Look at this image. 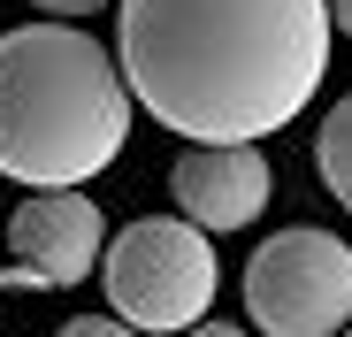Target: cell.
Segmentation results:
<instances>
[{
    "label": "cell",
    "mask_w": 352,
    "mask_h": 337,
    "mask_svg": "<svg viewBox=\"0 0 352 337\" xmlns=\"http://www.w3.org/2000/svg\"><path fill=\"white\" fill-rule=\"evenodd\" d=\"M329 0H123L131 100L192 146H261L329 77Z\"/></svg>",
    "instance_id": "obj_1"
},
{
    "label": "cell",
    "mask_w": 352,
    "mask_h": 337,
    "mask_svg": "<svg viewBox=\"0 0 352 337\" xmlns=\"http://www.w3.org/2000/svg\"><path fill=\"white\" fill-rule=\"evenodd\" d=\"M131 85L85 23L0 31V177L23 192H85L123 153Z\"/></svg>",
    "instance_id": "obj_2"
},
{
    "label": "cell",
    "mask_w": 352,
    "mask_h": 337,
    "mask_svg": "<svg viewBox=\"0 0 352 337\" xmlns=\"http://www.w3.org/2000/svg\"><path fill=\"white\" fill-rule=\"evenodd\" d=\"M100 292H107V314L131 322L138 337H184L207 322L222 292L214 238L184 215H138L123 222V238H107Z\"/></svg>",
    "instance_id": "obj_3"
},
{
    "label": "cell",
    "mask_w": 352,
    "mask_h": 337,
    "mask_svg": "<svg viewBox=\"0 0 352 337\" xmlns=\"http://www.w3.org/2000/svg\"><path fill=\"white\" fill-rule=\"evenodd\" d=\"M245 314L261 337H344L352 329V246L337 230H276L245 261Z\"/></svg>",
    "instance_id": "obj_4"
},
{
    "label": "cell",
    "mask_w": 352,
    "mask_h": 337,
    "mask_svg": "<svg viewBox=\"0 0 352 337\" xmlns=\"http://www.w3.org/2000/svg\"><path fill=\"white\" fill-rule=\"evenodd\" d=\"M8 246L31 292H69L107 261V215L92 192H23L8 215Z\"/></svg>",
    "instance_id": "obj_5"
},
{
    "label": "cell",
    "mask_w": 352,
    "mask_h": 337,
    "mask_svg": "<svg viewBox=\"0 0 352 337\" xmlns=\"http://www.w3.org/2000/svg\"><path fill=\"white\" fill-rule=\"evenodd\" d=\"M168 192H176V215L214 238V230L261 222V207L276 192V168H268L261 146H184L168 168Z\"/></svg>",
    "instance_id": "obj_6"
},
{
    "label": "cell",
    "mask_w": 352,
    "mask_h": 337,
    "mask_svg": "<svg viewBox=\"0 0 352 337\" xmlns=\"http://www.w3.org/2000/svg\"><path fill=\"white\" fill-rule=\"evenodd\" d=\"M314 168H322L329 199H337V207H352V92L329 107L322 131H314Z\"/></svg>",
    "instance_id": "obj_7"
},
{
    "label": "cell",
    "mask_w": 352,
    "mask_h": 337,
    "mask_svg": "<svg viewBox=\"0 0 352 337\" xmlns=\"http://www.w3.org/2000/svg\"><path fill=\"white\" fill-rule=\"evenodd\" d=\"M54 337H138L131 322H115V314H77V322H62Z\"/></svg>",
    "instance_id": "obj_8"
},
{
    "label": "cell",
    "mask_w": 352,
    "mask_h": 337,
    "mask_svg": "<svg viewBox=\"0 0 352 337\" xmlns=\"http://www.w3.org/2000/svg\"><path fill=\"white\" fill-rule=\"evenodd\" d=\"M31 8H46L54 23H85V16H100L107 0H31Z\"/></svg>",
    "instance_id": "obj_9"
},
{
    "label": "cell",
    "mask_w": 352,
    "mask_h": 337,
    "mask_svg": "<svg viewBox=\"0 0 352 337\" xmlns=\"http://www.w3.org/2000/svg\"><path fill=\"white\" fill-rule=\"evenodd\" d=\"M184 337H245L238 322H199V329H184Z\"/></svg>",
    "instance_id": "obj_10"
},
{
    "label": "cell",
    "mask_w": 352,
    "mask_h": 337,
    "mask_svg": "<svg viewBox=\"0 0 352 337\" xmlns=\"http://www.w3.org/2000/svg\"><path fill=\"white\" fill-rule=\"evenodd\" d=\"M0 292H31V276H23V268L8 261V268H0Z\"/></svg>",
    "instance_id": "obj_11"
},
{
    "label": "cell",
    "mask_w": 352,
    "mask_h": 337,
    "mask_svg": "<svg viewBox=\"0 0 352 337\" xmlns=\"http://www.w3.org/2000/svg\"><path fill=\"white\" fill-rule=\"evenodd\" d=\"M329 23H337V31H352V0H329Z\"/></svg>",
    "instance_id": "obj_12"
},
{
    "label": "cell",
    "mask_w": 352,
    "mask_h": 337,
    "mask_svg": "<svg viewBox=\"0 0 352 337\" xmlns=\"http://www.w3.org/2000/svg\"><path fill=\"white\" fill-rule=\"evenodd\" d=\"M344 337H352V329H344Z\"/></svg>",
    "instance_id": "obj_13"
}]
</instances>
